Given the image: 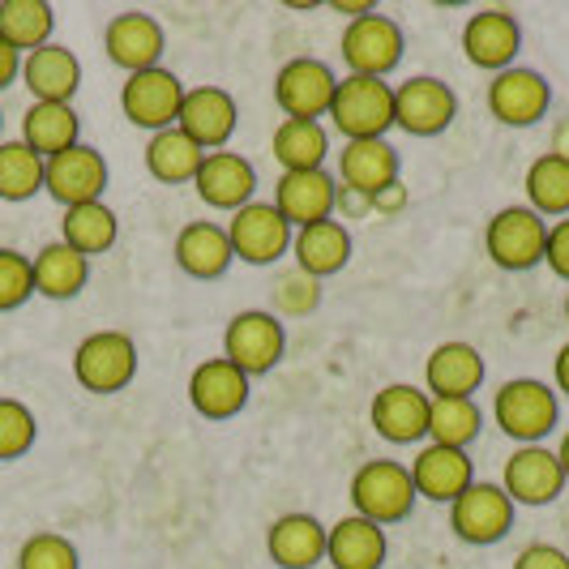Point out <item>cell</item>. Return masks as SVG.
<instances>
[{
    "label": "cell",
    "instance_id": "836d02e7",
    "mask_svg": "<svg viewBox=\"0 0 569 569\" xmlns=\"http://www.w3.org/2000/svg\"><path fill=\"white\" fill-rule=\"evenodd\" d=\"M52 27H57V9L48 0H0V39L18 57H30L34 48L52 43Z\"/></svg>",
    "mask_w": 569,
    "mask_h": 569
},
{
    "label": "cell",
    "instance_id": "4dcf8cb0",
    "mask_svg": "<svg viewBox=\"0 0 569 569\" xmlns=\"http://www.w3.org/2000/svg\"><path fill=\"white\" fill-rule=\"evenodd\" d=\"M30 270H34V296H48V300H73L90 283V261L73 253L64 240L43 244L30 257Z\"/></svg>",
    "mask_w": 569,
    "mask_h": 569
},
{
    "label": "cell",
    "instance_id": "8fae6325",
    "mask_svg": "<svg viewBox=\"0 0 569 569\" xmlns=\"http://www.w3.org/2000/svg\"><path fill=\"white\" fill-rule=\"evenodd\" d=\"M228 240L236 261H249V266H274L279 257L291 253V240L296 231L283 214L274 210V201H249L240 206L228 219Z\"/></svg>",
    "mask_w": 569,
    "mask_h": 569
},
{
    "label": "cell",
    "instance_id": "cb8c5ba5",
    "mask_svg": "<svg viewBox=\"0 0 569 569\" xmlns=\"http://www.w3.org/2000/svg\"><path fill=\"white\" fill-rule=\"evenodd\" d=\"M326 536L330 527L317 513H279L266 531V552L279 569H313L326 561Z\"/></svg>",
    "mask_w": 569,
    "mask_h": 569
},
{
    "label": "cell",
    "instance_id": "4316f807",
    "mask_svg": "<svg viewBox=\"0 0 569 569\" xmlns=\"http://www.w3.org/2000/svg\"><path fill=\"white\" fill-rule=\"evenodd\" d=\"M22 86L34 94V103H73L82 86V60L64 43H43L22 57Z\"/></svg>",
    "mask_w": 569,
    "mask_h": 569
},
{
    "label": "cell",
    "instance_id": "f546056e",
    "mask_svg": "<svg viewBox=\"0 0 569 569\" xmlns=\"http://www.w3.org/2000/svg\"><path fill=\"white\" fill-rule=\"evenodd\" d=\"M291 253H296V270H305V274L326 283V279H335L351 266L356 244H351V231L342 228L339 219H321L313 228L296 231Z\"/></svg>",
    "mask_w": 569,
    "mask_h": 569
},
{
    "label": "cell",
    "instance_id": "3957f363",
    "mask_svg": "<svg viewBox=\"0 0 569 569\" xmlns=\"http://www.w3.org/2000/svg\"><path fill=\"white\" fill-rule=\"evenodd\" d=\"M330 124L342 133V142H369L386 138L395 129V82L386 78H339L335 103H330Z\"/></svg>",
    "mask_w": 569,
    "mask_h": 569
},
{
    "label": "cell",
    "instance_id": "60d3db41",
    "mask_svg": "<svg viewBox=\"0 0 569 569\" xmlns=\"http://www.w3.org/2000/svg\"><path fill=\"white\" fill-rule=\"evenodd\" d=\"M39 441V420L22 399H0V462L27 458Z\"/></svg>",
    "mask_w": 569,
    "mask_h": 569
},
{
    "label": "cell",
    "instance_id": "f6af8a7d",
    "mask_svg": "<svg viewBox=\"0 0 569 569\" xmlns=\"http://www.w3.org/2000/svg\"><path fill=\"white\" fill-rule=\"evenodd\" d=\"M510 569H569V552L557 548V543H527L518 557H513Z\"/></svg>",
    "mask_w": 569,
    "mask_h": 569
},
{
    "label": "cell",
    "instance_id": "ac0fdd59",
    "mask_svg": "<svg viewBox=\"0 0 569 569\" xmlns=\"http://www.w3.org/2000/svg\"><path fill=\"white\" fill-rule=\"evenodd\" d=\"M163 48H168V30L159 27L154 13H142V9L116 13L103 30V52L116 69H124V78L142 73V69H159Z\"/></svg>",
    "mask_w": 569,
    "mask_h": 569
},
{
    "label": "cell",
    "instance_id": "e0dca14e",
    "mask_svg": "<svg viewBox=\"0 0 569 569\" xmlns=\"http://www.w3.org/2000/svg\"><path fill=\"white\" fill-rule=\"evenodd\" d=\"M501 488L513 506H552L561 492H566V471L557 462V450L548 446H518L506 458V471H501Z\"/></svg>",
    "mask_w": 569,
    "mask_h": 569
},
{
    "label": "cell",
    "instance_id": "83f0119b",
    "mask_svg": "<svg viewBox=\"0 0 569 569\" xmlns=\"http://www.w3.org/2000/svg\"><path fill=\"white\" fill-rule=\"evenodd\" d=\"M171 253H176V266H180L189 279H201V283L223 279L231 270V261H236L228 228H223V223H210V219L184 223V228L176 231Z\"/></svg>",
    "mask_w": 569,
    "mask_h": 569
},
{
    "label": "cell",
    "instance_id": "277c9868",
    "mask_svg": "<svg viewBox=\"0 0 569 569\" xmlns=\"http://www.w3.org/2000/svg\"><path fill=\"white\" fill-rule=\"evenodd\" d=\"M73 377L90 395H120L138 377V342L124 330H94L73 351Z\"/></svg>",
    "mask_w": 569,
    "mask_h": 569
},
{
    "label": "cell",
    "instance_id": "44dd1931",
    "mask_svg": "<svg viewBox=\"0 0 569 569\" xmlns=\"http://www.w3.org/2000/svg\"><path fill=\"white\" fill-rule=\"evenodd\" d=\"M236 124H240V108H236V99L223 86H189L184 90L176 129L189 133L206 154L223 150L231 142V133H236Z\"/></svg>",
    "mask_w": 569,
    "mask_h": 569
},
{
    "label": "cell",
    "instance_id": "f5cc1de1",
    "mask_svg": "<svg viewBox=\"0 0 569 569\" xmlns=\"http://www.w3.org/2000/svg\"><path fill=\"white\" fill-rule=\"evenodd\" d=\"M0 129H4V112H0Z\"/></svg>",
    "mask_w": 569,
    "mask_h": 569
},
{
    "label": "cell",
    "instance_id": "c3c4849f",
    "mask_svg": "<svg viewBox=\"0 0 569 569\" xmlns=\"http://www.w3.org/2000/svg\"><path fill=\"white\" fill-rule=\"evenodd\" d=\"M552 390L569 399V342L557 351V360H552Z\"/></svg>",
    "mask_w": 569,
    "mask_h": 569
},
{
    "label": "cell",
    "instance_id": "5b68a950",
    "mask_svg": "<svg viewBox=\"0 0 569 569\" xmlns=\"http://www.w3.org/2000/svg\"><path fill=\"white\" fill-rule=\"evenodd\" d=\"M287 326L266 309H244L223 330V360H231L244 377H266L283 365Z\"/></svg>",
    "mask_w": 569,
    "mask_h": 569
},
{
    "label": "cell",
    "instance_id": "ee69618b",
    "mask_svg": "<svg viewBox=\"0 0 569 569\" xmlns=\"http://www.w3.org/2000/svg\"><path fill=\"white\" fill-rule=\"evenodd\" d=\"M543 266L557 274V279H566L569 283V219H557L552 228H548V244H543Z\"/></svg>",
    "mask_w": 569,
    "mask_h": 569
},
{
    "label": "cell",
    "instance_id": "7c38bea8",
    "mask_svg": "<svg viewBox=\"0 0 569 569\" xmlns=\"http://www.w3.org/2000/svg\"><path fill=\"white\" fill-rule=\"evenodd\" d=\"M335 90H339V73L326 60L296 57L287 60L274 78V103H279L283 120H321V116H330Z\"/></svg>",
    "mask_w": 569,
    "mask_h": 569
},
{
    "label": "cell",
    "instance_id": "d4e9b609",
    "mask_svg": "<svg viewBox=\"0 0 569 569\" xmlns=\"http://www.w3.org/2000/svg\"><path fill=\"white\" fill-rule=\"evenodd\" d=\"M369 420L381 441L390 446H416L428 437V390L420 386H386L377 390Z\"/></svg>",
    "mask_w": 569,
    "mask_h": 569
},
{
    "label": "cell",
    "instance_id": "f1b7e54d",
    "mask_svg": "<svg viewBox=\"0 0 569 569\" xmlns=\"http://www.w3.org/2000/svg\"><path fill=\"white\" fill-rule=\"evenodd\" d=\"M390 557L386 527H377L360 513H347L326 536V561L330 569H381Z\"/></svg>",
    "mask_w": 569,
    "mask_h": 569
},
{
    "label": "cell",
    "instance_id": "816d5d0a",
    "mask_svg": "<svg viewBox=\"0 0 569 569\" xmlns=\"http://www.w3.org/2000/svg\"><path fill=\"white\" fill-rule=\"evenodd\" d=\"M566 321H569V296H566Z\"/></svg>",
    "mask_w": 569,
    "mask_h": 569
},
{
    "label": "cell",
    "instance_id": "ffe728a7",
    "mask_svg": "<svg viewBox=\"0 0 569 569\" xmlns=\"http://www.w3.org/2000/svg\"><path fill=\"white\" fill-rule=\"evenodd\" d=\"M402 159L390 146V138H369V142H342L339 150V189L365 201H377L386 189L399 184Z\"/></svg>",
    "mask_w": 569,
    "mask_h": 569
},
{
    "label": "cell",
    "instance_id": "5bb4252c",
    "mask_svg": "<svg viewBox=\"0 0 569 569\" xmlns=\"http://www.w3.org/2000/svg\"><path fill=\"white\" fill-rule=\"evenodd\" d=\"M552 108V86L540 69L513 64L506 73H492L488 82V112L506 129H531Z\"/></svg>",
    "mask_w": 569,
    "mask_h": 569
},
{
    "label": "cell",
    "instance_id": "b9f144b4",
    "mask_svg": "<svg viewBox=\"0 0 569 569\" xmlns=\"http://www.w3.org/2000/svg\"><path fill=\"white\" fill-rule=\"evenodd\" d=\"M18 569H82V552L69 536L39 531L18 548Z\"/></svg>",
    "mask_w": 569,
    "mask_h": 569
},
{
    "label": "cell",
    "instance_id": "bcb514c9",
    "mask_svg": "<svg viewBox=\"0 0 569 569\" xmlns=\"http://www.w3.org/2000/svg\"><path fill=\"white\" fill-rule=\"evenodd\" d=\"M18 78H22V57L0 39V90H4V86H13Z\"/></svg>",
    "mask_w": 569,
    "mask_h": 569
},
{
    "label": "cell",
    "instance_id": "f35d334b",
    "mask_svg": "<svg viewBox=\"0 0 569 569\" xmlns=\"http://www.w3.org/2000/svg\"><path fill=\"white\" fill-rule=\"evenodd\" d=\"M43 163L22 138L0 142V201H30L43 193Z\"/></svg>",
    "mask_w": 569,
    "mask_h": 569
},
{
    "label": "cell",
    "instance_id": "9c48e42d",
    "mask_svg": "<svg viewBox=\"0 0 569 569\" xmlns=\"http://www.w3.org/2000/svg\"><path fill=\"white\" fill-rule=\"evenodd\" d=\"M458 116V94L450 82L416 73L395 86V129L411 138H441Z\"/></svg>",
    "mask_w": 569,
    "mask_h": 569
},
{
    "label": "cell",
    "instance_id": "7402d4cb",
    "mask_svg": "<svg viewBox=\"0 0 569 569\" xmlns=\"http://www.w3.org/2000/svg\"><path fill=\"white\" fill-rule=\"evenodd\" d=\"M488 365L485 356L462 339H446L432 347L425 360V390L428 399H476V390L485 386Z\"/></svg>",
    "mask_w": 569,
    "mask_h": 569
},
{
    "label": "cell",
    "instance_id": "7bdbcfd3",
    "mask_svg": "<svg viewBox=\"0 0 569 569\" xmlns=\"http://www.w3.org/2000/svg\"><path fill=\"white\" fill-rule=\"evenodd\" d=\"M30 296H34V270H30V257L18 253V249H0V313L22 309Z\"/></svg>",
    "mask_w": 569,
    "mask_h": 569
},
{
    "label": "cell",
    "instance_id": "6da1fadb",
    "mask_svg": "<svg viewBox=\"0 0 569 569\" xmlns=\"http://www.w3.org/2000/svg\"><path fill=\"white\" fill-rule=\"evenodd\" d=\"M492 420L518 446H543V437L561 425V395L540 377H513L492 399Z\"/></svg>",
    "mask_w": 569,
    "mask_h": 569
},
{
    "label": "cell",
    "instance_id": "2e32d148",
    "mask_svg": "<svg viewBox=\"0 0 569 569\" xmlns=\"http://www.w3.org/2000/svg\"><path fill=\"white\" fill-rule=\"evenodd\" d=\"M249 399H253V377H244L223 356L201 360L193 377H189V402H193V411L201 420H214V425L236 420L249 407Z\"/></svg>",
    "mask_w": 569,
    "mask_h": 569
},
{
    "label": "cell",
    "instance_id": "1f68e13d",
    "mask_svg": "<svg viewBox=\"0 0 569 569\" xmlns=\"http://www.w3.org/2000/svg\"><path fill=\"white\" fill-rule=\"evenodd\" d=\"M22 142L39 159H52L82 142V116L73 112V103H30L22 116Z\"/></svg>",
    "mask_w": 569,
    "mask_h": 569
},
{
    "label": "cell",
    "instance_id": "74e56055",
    "mask_svg": "<svg viewBox=\"0 0 569 569\" xmlns=\"http://www.w3.org/2000/svg\"><path fill=\"white\" fill-rule=\"evenodd\" d=\"M527 206L540 219H569V163H561L557 154H540L527 168Z\"/></svg>",
    "mask_w": 569,
    "mask_h": 569
},
{
    "label": "cell",
    "instance_id": "8992f818",
    "mask_svg": "<svg viewBox=\"0 0 569 569\" xmlns=\"http://www.w3.org/2000/svg\"><path fill=\"white\" fill-rule=\"evenodd\" d=\"M543 244H548V219H540L531 206H506L485 228V253L492 257V266L510 274L536 270L543 261Z\"/></svg>",
    "mask_w": 569,
    "mask_h": 569
},
{
    "label": "cell",
    "instance_id": "f907efd6",
    "mask_svg": "<svg viewBox=\"0 0 569 569\" xmlns=\"http://www.w3.org/2000/svg\"><path fill=\"white\" fill-rule=\"evenodd\" d=\"M557 462H561V471H566V485H569V432L561 437V446H557Z\"/></svg>",
    "mask_w": 569,
    "mask_h": 569
},
{
    "label": "cell",
    "instance_id": "52a82bcc",
    "mask_svg": "<svg viewBox=\"0 0 569 569\" xmlns=\"http://www.w3.org/2000/svg\"><path fill=\"white\" fill-rule=\"evenodd\" d=\"M339 52L347 73H356V78H390L399 69L402 52H407V39H402L395 18L365 13V18L347 22L339 39Z\"/></svg>",
    "mask_w": 569,
    "mask_h": 569
},
{
    "label": "cell",
    "instance_id": "7a4b0ae2",
    "mask_svg": "<svg viewBox=\"0 0 569 569\" xmlns=\"http://www.w3.org/2000/svg\"><path fill=\"white\" fill-rule=\"evenodd\" d=\"M347 497H351V513L369 518L377 527H395L402 518H411L416 501H420L416 485H411V471L399 458H369L365 467H356Z\"/></svg>",
    "mask_w": 569,
    "mask_h": 569
},
{
    "label": "cell",
    "instance_id": "484cf974",
    "mask_svg": "<svg viewBox=\"0 0 569 569\" xmlns=\"http://www.w3.org/2000/svg\"><path fill=\"white\" fill-rule=\"evenodd\" d=\"M411 485H416V497H425V501H441V506H450L458 492H467V488L476 485V467H471V458L467 450H450V446H420V455L411 458Z\"/></svg>",
    "mask_w": 569,
    "mask_h": 569
},
{
    "label": "cell",
    "instance_id": "ba28073f",
    "mask_svg": "<svg viewBox=\"0 0 569 569\" xmlns=\"http://www.w3.org/2000/svg\"><path fill=\"white\" fill-rule=\"evenodd\" d=\"M184 90L189 86L180 82L171 69H163V64L129 73L124 86H120V112H124L129 124H138L146 133H163V129H176V120H180Z\"/></svg>",
    "mask_w": 569,
    "mask_h": 569
},
{
    "label": "cell",
    "instance_id": "4fadbf2b",
    "mask_svg": "<svg viewBox=\"0 0 569 569\" xmlns=\"http://www.w3.org/2000/svg\"><path fill=\"white\" fill-rule=\"evenodd\" d=\"M513 510H518V506L506 497V488L488 485V480H476L467 492H458L455 501H450V531H455L462 543L488 548V543L510 536Z\"/></svg>",
    "mask_w": 569,
    "mask_h": 569
},
{
    "label": "cell",
    "instance_id": "d6986e66",
    "mask_svg": "<svg viewBox=\"0 0 569 569\" xmlns=\"http://www.w3.org/2000/svg\"><path fill=\"white\" fill-rule=\"evenodd\" d=\"M274 210L291 223V231L313 228L321 219H335V210H339V176H330L326 168L283 171L279 184H274Z\"/></svg>",
    "mask_w": 569,
    "mask_h": 569
},
{
    "label": "cell",
    "instance_id": "30bf717a",
    "mask_svg": "<svg viewBox=\"0 0 569 569\" xmlns=\"http://www.w3.org/2000/svg\"><path fill=\"white\" fill-rule=\"evenodd\" d=\"M108 180H112V168H108L103 150L86 142L69 146V150H60L43 163V193L57 198L64 210L86 206V201H103Z\"/></svg>",
    "mask_w": 569,
    "mask_h": 569
},
{
    "label": "cell",
    "instance_id": "d6a6232c",
    "mask_svg": "<svg viewBox=\"0 0 569 569\" xmlns=\"http://www.w3.org/2000/svg\"><path fill=\"white\" fill-rule=\"evenodd\" d=\"M60 240L82 253L86 261L99 253H108L116 240H120V219L108 201H86V206H69L64 219H60Z\"/></svg>",
    "mask_w": 569,
    "mask_h": 569
},
{
    "label": "cell",
    "instance_id": "8d00e7d4",
    "mask_svg": "<svg viewBox=\"0 0 569 569\" xmlns=\"http://www.w3.org/2000/svg\"><path fill=\"white\" fill-rule=\"evenodd\" d=\"M485 432V411L476 399H428V437L432 446L467 450Z\"/></svg>",
    "mask_w": 569,
    "mask_h": 569
},
{
    "label": "cell",
    "instance_id": "603a6c76",
    "mask_svg": "<svg viewBox=\"0 0 569 569\" xmlns=\"http://www.w3.org/2000/svg\"><path fill=\"white\" fill-rule=\"evenodd\" d=\"M193 189L198 198L210 206V210H223V214H236L240 206H249L257 193V171L244 154L236 150H210L201 159L198 176H193Z\"/></svg>",
    "mask_w": 569,
    "mask_h": 569
},
{
    "label": "cell",
    "instance_id": "9a60e30c",
    "mask_svg": "<svg viewBox=\"0 0 569 569\" xmlns=\"http://www.w3.org/2000/svg\"><path fill=\"white\" fill-rule=\"evenodd\" d=\"M462 52H467V60L476 69H485V73H506V69H513V60L522 52V27H518V18H513L510 9H501V4L476 9L467 18V27H462Z\"/></svg>",
    "mask_w": 569,
    "mask_h": 569
},
{
    "label": "cell",
    "instance_id": "d590c367",
    "mask_svg": "<svg viewBox=\"0 0 569 569\" xmlns=\"http://www.w3.org/2000/svg\"><path fill=\"white\" fill-rule=\"evenodd\" d=\"M201 159H206V150L189 133H180V129L150 133V142H146V171L159 184H193Z\"/></svg>",
    "mask_w": 569,
    "mask_h": 569
},
{
    "label": "cell",
    "instance_id": "ab89813d",
    "mask_svg": "<svg viewBox=\"0 0 569 569\" xmlns=\"http://www.w3.org/2000/svg\"><path fill=\"white\" fill-rule=\"evenodd\" d=\"M270 296H274V317L283 321V317H313L317 309H321V296H326V287H321V279H313V274H305V270H283L279 279H274V287H270Z\"/></svg>",
    "mask_w": 569,
    "mask_h": 569
},
{
    "label": "cell",
    "instance_id": "7dc6e473",
    "mask_svg": "<svg viewBox=\"0 0 569 569\" xmlns=\"http://www.w3.org/2000/svg\"><path fill=\"white\" fill-rule=\"evenodd\" d=\"M326 9H330V13H342L347 22H356V18H365V13H377L372 0H330Z\"/></svg>",
    "mask_w": 569,
    "mask_h": 569
},
{
    "label": "cell",
    "instance_id": "681fc988",
    "mask_svg": "<svg viewBox=\"0 0 569 569\" xmlns=\"http://www.w3.org/2000/svg\"><path fill=\"white\" fill-rule=\"evenodd\" d=\"M548 154H557L561 163H569V116L557 120V129H552V138H548Z\"/></svg>",
    "mask_w": 569,
    "mask_h": 569
},
{
    "label": "cell",
    "instance_id": "e575fe53",
    "mask_svg": "<svg viewBox=\"0 0 569 569\" xmlns=\"http://www.w3.org/2000/svg\"><path fill=\"white\" fill-rule=\"evenodd\" d=\"M270 150L283 171H317L330 159V133L321 120H283L270 138Z\"/></svg>",
    "mask_w": 569,
    "mask_h": 569
}]
</instances>
